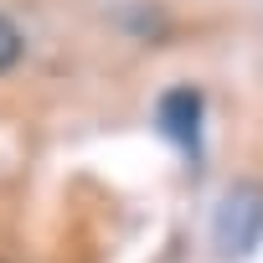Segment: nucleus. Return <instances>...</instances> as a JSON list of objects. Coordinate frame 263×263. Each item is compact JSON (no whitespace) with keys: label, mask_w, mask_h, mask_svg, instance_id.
<instances>
[{"label":"nucleus","mask_w":263,"mask_h":263,"mask_svg":"<svg viewBox=\"0 0 263 263\" xmlns=\"http://www.w3.org/2000/svg\"><path fill=\"white\" fill-rule=\"evenodd\" d=\"M21 52H26V42H21V26H16L11 16H0V72H11V67L21 62Z\"/></svg>","instance_id":"3"},{"label":"nucleus","mask_w":263,"mask_h":263,"mask_svg":"<svg viewBox=\"0 0 263 263\" xmlns=\"http://www.w3.org/2000/svg\"><path fill=\"white\" fill-rule=\"evenodd\" d=\"M263 242V181H232L212 212V248L222 263L253 258Z\"/></svg>","instance_id":"1"},{"label":"nucleus","mask_w":263,"mask_h":263,"mask_svg":"<svg viewBox=\"0 0 263 263\" xmlns=\"http://www.w3.org/2000/svg\"><path fill=\"white\" fill-rule=\"evenodd\" d=\"M155 124H160V135L196 165L201 160V129H206V98L201 88L181 83V88H165L160 103H155Z\"/></svg>","instance_id":"2"}]
</instances>
